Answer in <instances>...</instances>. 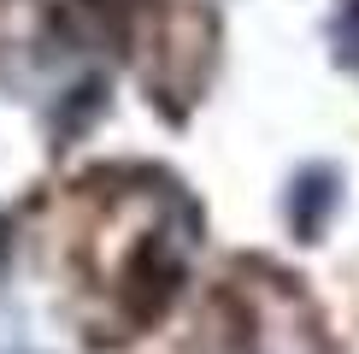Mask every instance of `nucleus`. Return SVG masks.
<instances>
[{"label":"nucleus","instance_id":"1","mask_svg":"<svg viewBox=\"0 0 359 354\" xmlns=\"http://www.w3.org/2000/svg\"><path fill=\"white\" fill-rule=\"evenodd\" d=\"M336 53L359 71V0H341V12H336Z\"/></svg>","mask_w":359,"mask_h":354}]
</instances>
